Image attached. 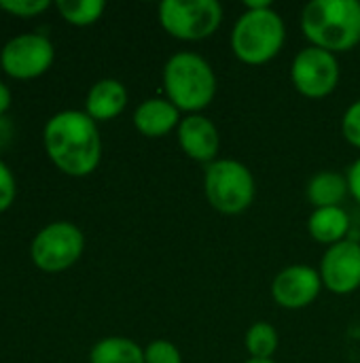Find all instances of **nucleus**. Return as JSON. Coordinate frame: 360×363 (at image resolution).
<instances>
[{
    "mask_svg": "<svg viewBox=\"0 0 360 363\" xmlns=\"http://www.w3.org/2000/svg\"><path fill=\"white\" fill-rule=\"evenodd\" d=\"M89 363H144V349L123 336H108L93 345Z\"/></svg>",
    "mask_w": 360,
    "mask_h": 363,
    "instance_id": "nucleus-17",
    "label": "nucleus"
},
{
    "mask_svg": "<svg viewBox=\"0 0 360 363\" xmlns=\"http://www.w3.org/2000/svg\"><path fill=\"white\" fill-rule=\"evenodd\" d=\"M55 60V47L45 34H17L0 51L2 70L19 81L45 74Z\"/></svg>",
    "mask_w": 360,
    "mask_h": 363,
    "instance_id": "nucleus-9",
    "label": "nucleus"
},
{
    "mask_svg": "<svg viewBox=\"0 0 360 363\" xmlns=\"http://www.w3.org/2000/svg\"><path fill=\"white\" fill-rule=\"evenodd\" d=\"M144 363H182V355L170 340H153L144 347Z\"/></svg>",
    "mask_w": 360,
    "mask_h": 363,
    "instance_id": "nucleus-20",
    "label": "nucleus"
},
{
    "mask_svg": "<svg viewBox=\"0 0 360 363\" xmlns=\"http://www.w3.org/2000/svg\"><path fill=\"white\" fill-rule=\"evenodd\" d=\"M85 249L83 232L70 221H53L45 225L32 240L30 255L38 270L55 274L72 268Z\"/></svg>",
    "mask_w": 360,
    "mask_h": 363,
    "instance_id": "nucleus-7",
    "label": "nucleus"
},
{
    "mask_svg": "<svg viewBox=\"0 0 360 363\" xmlns=\"http://www.w3.org/2000/svg\"><path fill=\"white\" fill-rule=\"evenodd\" d=\"M180 111L168 98H146L134 111V125L146 138L168 136L180 123Z\"/></svg>",
    "mask_w": 360,
    "mask_h": 363,
    "instance_id": "nucleus-13",
    "label": "nucleus"
},
{
    "mask_svg": "<svg viewBox=\"0 0 360 363\" xmlns=\"http://www.w3.org/2000/svg\"><path fill=\"white\" fill-rule=\"evenodd\" d=\"M49 6V0H0V9L15 17H36Z\"/></svg>",
    "mask_w": 360,
    "mask_h": 363,
    "instance_id": "nucleus-21",
    "label": "nucleus"
},
{
    "mask_svg": "<svg viewBox=\"0 0 360 363\" xmlns=\"http://www.w3.org/2000/svg\"><path fill=\"white\" fill-rule=\"evenodd\" d=\"M157 13L161 28L172 38L187 43L210 38L223 23L219 0H163Z\"/></svg>",
    "mask_w": 360,
    "mask_h": 363,
    "instance_id": "nucleus-6",
    "label": "nucleus"
},
{
    "mask_svg": "<svg viewBox=\"0 0 360 363\" xmlns=\"http://www.w3.org/2000/svg\"><path fill=\"white\" fill-rule=\"evenodd\" d=\"M278 345H280L278 332L267 321H257L246 330L244 347L252 359H272L274 353L278 351Z\"/></svg>",
    "mask_w": 360,
    "mask_h": 363,
    "instance_id": "nucleus-18",
    "label": "nucleus"
},
{
    "mask_svg": "<svg viewBox=\"0 0 360 363\" xmlns=\"http://www.w3.org/2000/svg\"><path fill=\"white\" fill-rule=\"evenodd\" d=\"M49 160L68 177L91 174L102 160V136L98 123L85 111H59L42 130Z\"/></svg>",
    "mask_w": 360,
    "mask_h": 363,
    "instance_id": "nucleus-1",
    "label": "nucleus"
},
{
    "mask_svg": "<svg viewBox=\"0 0 360 363\" xmlns=\"http://www.w3.org/2000/svg\"><path fill=\"white\" fill-rule=\"evenodd\" d=\"M8 108H11V89L0 81V117H4Z\"/></svg>",
    "mask_w": 360,
    "mask_h": 363,
    "instance_id": "nucleus-26",
    "label": "nucleus"
},
{
    "mask_svg": "<svg viewBox=\"0 0 360 363\" xmlns=\"http://www.w3.org/2000/svg\"><path fill=\"white\" fill-rule=\"evenodd\" d=\"M320 279L325 289L335 296H350L360 287V242L346 238L329 247L320 259Z\"/></svg>",
    "mask_w": 360,
    "mask_h": 363,
    "instance_id": "nucleus-10",
    "label": "nucleus"
},
{
    "mask_svg": "<svg viewBox=\"0 0 360 363\" xmlns=\"http://www.w3.org/2000/svg\"><path fill=\"white\" fill-rule=\"evenodd\" d=\"M178 145L182 153L199 164H212L219 160L221 151V132L212 119L206 115H185L176 128Z\"/></svg>",
    "mask_w": 360,
    "mask_h": 363,
    "instance_id": "nucleus-12",
    "label": "nucleus"
},
{
    "mask_svg": "<svg viewBox=\"0 0 360 363\" xmlns=\"http://www.w3.org/2000/svg\"><path fill=\"white\" fill-rule=\"evenodd\" d=\"M17 194V185H15V177L11 172V168L0 160V213L8 211L13 200Z\"/></svg>",
    "mask_w": 360,
    "mask_h": 363,
    "instance_id": "nucleus-23",
    "label": "nucleus"
},
{
    "mask_svg": "<svg viewBox=\"0 0 360 363\" xmlns=\"http://www.w3.org/2000/svg\"><path fill=\"white\" fill-rule=\"evenodd\" d=\"M308 232L318 245L333 247L348 238L350 234V215L342 206L314 208L308 217Z\"/></svg>",
    "mask_w": 360,
    "mask_h": 363,
    "instance_id": "nucleus-15",
    "label": "nucleus"
},
{
    "mask_svg": "<svg viewBox=\"0 0 360 363\" xmlns=\"http://www.w3.org/2000/svg\"><path fill=\"white\" fill-rule=\"evenodd\" d=\"M127 106V89L117 79H100L91 85L85 98V113L98 121H110L119 117Z\"/></svg>",
    "mask_w": 360,
    "mask_h": 363,
    "instance_id": "nucleus-14",
    "label": "nucleus"
},
{
    "mask_svg": "<svg viewBox=\"0 0 360 363\" xmlns=\"http://www.w3.org/2000/svg\"><path fill=\"white\" fill-rule=\"evenodd\" d=\"M244 363H276V362H274V359H252V357H250V359H246Z\"/></svg>",
    "mask_w": 360,
    "mask_h": 363,
    "instance_id": "nucleus-27",
    "label": "nucleus"
},
{
    "mask_svg": "<svg viewBox=\"0 0 360 363\" xmlns=\"http://www.w3.org/2000/svg\"><path fill=\"white\" fill-rule=\"evenodd\" d=\"M342 134L352 147L360 149V98L346 108L342 117Z\"/></svg>",
    "mask_w": 360,
    "mask_h": 363,
    "instance_id": "nucleus-22",
    "label": "nucleus"
},
{
    "mask_svg": "<svg viewBox=\"0 0 360 363\" xmlns=\"http://www.w3.org/2000/svg\"><path fill=\"white\" fill-rule=\"evenodd\" d=\"M301 32L331 53H344L360 45L359 0H312L301 11Z\"/></svg>",
    "mask_w": 360,
    "mask_h": 363,
    "instance_id": "nucleus-2",
    "label": "nucleus"
},
{
    "mask_svg": "<svg viewBox=\"0 0 360 363\" xmlns=\"http://www.w3.org/2000/svg\"><path fill=\"white\" fill-rule=\"evenodd\" d=\"M166 98L187 115L208 108L216 96V74L206 57L193 51L174 53L163 66Z\"/></svg>",
    "mask_w": 360,
    "mask_h": 363,
    "instance_id": "nucleus-3",
    "label": "nucleus"
},
{
    "mask_svg": "<svg viewBox=\"0 0 360 363\" xmlns=\"http://www.w3.org/2000/svg\"><path fill=\"white\" fill-rule=\"evenodd\" d=\"M346 179H348V187H350V194L354 196V200L360 204V157L348 168L346 172Z\"/></svg>",
    "mask_w": 360,
    "mask_h": 363,
    "instance_id": "nucleus-24",
    "label": "nucleus"
},
{
    "mask_svg": "<svg viewBox=\"0 0 360 363\" xmlns=\"http://www.w3.org/2000/svg\"><path fill=\"white\" fill-rule=\"evenodd\" d=\"M348 194H350V187H348L346 174H339L335 170H320L306 185V198L314 208L342 206Z\"/></svg>",
    "mask_w": 360,
    "mask_h": 363,
    "instance_id": "nucleus-16",
    "label": "nucleus"
},
{
    "mask_svg": "<svg viewBox=\"0 0 360 363\" xmlns=\"http://www.w3.org/2000/svg\"><path fill=\"white\" fill-rule=\"evenodd\" d=\"M55 9L68 23L83 28V26L95 23L102 17V13L106 11V2L104 0H57Z\"/></svg>",
    "mask_w": 360,
    "mask_h": 363,
    "instance_id": "nucleus-19",
    "label": "nucleus"
},
{
    "mask_svg": "<svg viewBox=\"0 0 360 363\" xmlns=\"http://www.w3.org/2000/svg\"><path fill=\"white\" fill-rule=\"evenodd\" d=\"M13 138V123L6 117H0V151L11 143Z\"/></svg>",
    "mask_w": 360,
    "mask_h": 363,
    "instance_id": "nucleus-25",
    "label": "nucleus"
},
{
    "mask_svg": "<svg viewBox=\"0 0 360 363\" xmlns=\"http://www.w3.org/2000/svg\"><path fill=\"white\" fill-rule=\"evenodd\" d=\"M286 26L274 6L246 9L231 30V51L248 66L272 62L284 47Z\"/></svg>",
    "mask_w": 360,
    "mask_h": 363,
    "instance_id": "nucleus-4",
    "label": "nucleus"
},
{
    "mask_svg": "<svg viewBox=\"0 0 360 363\" xmlns=\"http://www.w3.org/2000/svg\"><path fill=\"white\" fill-rule=\"evenodd\" d=\"M339 77L342 68L337 55L320 47L310 45L301 49L291 64V81L295 89L310 100L331 96L339 85Z\"/></svg>",
    "mask_w": 360,
    "mask_h": 363,
    "instance_id": "nucleus-8",
    "label": "nucleus"
},
{
    "mask_svg": "<svg viewBox=\"0 0 360 363\" xmlns=\"http://www.w3.org/2000/svg\"><path fill=\"white\" fill-rule=\"evenodd\" d=\"M320 272L306 264H293L282 268L272 283V298L286 311L308 308L323 291Z\"/></svg>",
    "mask_w": 360,
    "mask_h": 363,
    "instance_id": "nucleus-11",
    "label": "nucleus"
},
{
    "mask_svg": "<svg viewBox=\"0 0 360 363\" xmlns=\"http://www.w3.org/2000/svg\"><path fill=\"white\" fill-rule=\"evenodd\" d=\"M204 194L216 213L240 215L252 206L257 181L246 164L231 157H219L204 170Z\"/></svg>",
    "mask_w": 360,
    "mask_h": 363,
    "instance_id": "nucleus-5",
    "label": "nucleus"
}]
</instances>
